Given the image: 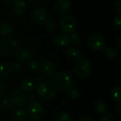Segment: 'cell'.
<instances>
[{"label":"cell","instance_id":"1","mask_svg":"<svg viewBox=\"0 0 121 121\" xmlns=\"http://www.w3.org/2000/svg\"><path fill=\"white\" fill-rule=\"evenodd\" d=\"M73 79L71 75L65 72H60L54 76L53 84L60 91H67L72 87Z\"/></svg>","mask_w":121,"mask_h":121},{"label":"cell","instance_id":"2","mask_svg":"<svg viewBox=\"0 0 121 121\" xmlns=\"http://www.w3.org/2000/svg\"><path fill=\"white\" fill-rule=\"evenodd\" d=\"M37 93L43 100L50 101L56 94L55 86L49 81H43L37 86Z\"/></svg>","mask_w":121,"mask_h":121},{"label":"cell","instance_id":"3","mask_svg":"<svg viewBox=\"0 0 121 121\" xmlns=\"http://www.w3.org/2000/svg\"><path fill=\"white\" fill-rule=\"evenodd\" d=\"M91 65L90 62L85 58H80L77 61L74 67V72L79 78H86L90 74Z\"/></svg>","mask_w":121,"mask_h":121},{"label":"cell","instance_id":"4","mask_svg":"<svg viewBox=\"0 0 121 121\" xmlns=\"http://www.w3.org/2000/svg\"><path fill=\"white\" fill-rule=\"evenodd\" d=\"M26 114L27 116L33 120H38L43 115L42 106L37 101H31L27 106Z\"/></svg>","mask_w":121,"mask_h":121},{"label":"cell","instance_id":"5","mask_svg":"<svg viewBox=\"0 0 121 121\" xmlns=\"http://www.w3.org/2000/svg\"><path fill=\"white\" fill-rule=\"evenodd\" d=\"M77 26L76 19L72 16H65L60 21V28L65 33H72Z\"/></svg>","mask_w":121,"mask_h":121},{"label":"cell","instance_id":"6","mask_svg":"<svg viewBox=\"0 0 121 121\" xmlns=\"http://www.w3.org/2000/svg\"><path fill=\"white\" fill-rule=\"evenodd\" d=\"M88 46L93 50H102L106 45V39L99 34H94L89 37L87 41Z\"/></svg>","mask_w":121,"mask_h":121},{"label":"cell","instance_id":"7","mask_svg":"<svg viewBox=\"0 0 121 121\" xmlns=\"http://www.w3.org/2000/svg\"><path fill=\"white\" fill-rule=\"evenodd\" d=\"M11 99L12 101L13 106L22 107L26 102V96L25 92L21 89H15L11 94Z\"/></svg>","mask_w":121,"mask_h":121},{"label":"cell","instance_id":"8","mask_svg":"<svg viewBox=\"0 0 121 121\" xmlns=\"http://www.w3.org/2000/svg\"><path fill=\"white\" fill-rule=\"evenodd\" d=\"M40 69L43 74L48 78H52L56 74V67L55 64L50 61H44L40 66Z\"/></svg>","mask_w":121,"mask_h":121},{"label":"cell","instance_id":"9","mask_svg":"<svg viewBox=\"0 0 121 121\" xmlns=\"http://www.w3.org/2000/svg\"><path fill=\"white\" fill-rule=\"evenodd\" d=\"M33 18L38 23H43L48 19V12L45 9L41 6H38L34 9Z\"/></svg>","mask_w":121,"mask_h":121},{"label":"cell","instance_id":"10","mask_svg":"<svg viewBox=\"0 0 121 121\" xmlns=\"http://www.w3.org/2000/svg\"><path fill=\"white\" fill-rule=\"evenodd\" d=\"M14 56L15 58L20 62H27L32 57V53L28 49L21 48L15 52Z\"/></svg>","mask_w":121,"mask_h":121},{"label":"cell","instance_id":"11","mask_svg":"<svg viewBox=\"0 0 121 121\" xmlns=\"http://www.w3.org/2000/svg\"><path fill=\"white\" fill-rule=\"evenodd\" d=\"M52 43L56 47H59V48L66 47L69 43V36L65 33H59L55 36V38L52 40Z\"/></svg>","mask_w":121,"mask_h":121},{"label":"cell","instance_id":"12","mask_svg":"<svg viewBox=\"0 0 121 121\" xmlns=\"http://www.w3.org/2000/svg\"><path fill=\"white\" fill-rule=\"evenodd\" d=\"M27 9L26 2L25 0H14L12 4V10L17 15L23 14Z\"/></svg>","mask_w":121,"mask_h":121},{"label":"cell","instance_id":"13","mask_svg":"<svg viewBox=\"0 0 121 121\" xmlns=\"http://www.w3.org/2000/svg\"><path fill=\"white\" fill-rule=\"evenodd\" d=\"M55 6L60 13L67 14L70 10L71 4L69 0H57Z\"/></svg>","mask_w":121,"mask_h":121},{"label":"cell","instance_id":"14","mask_svg":"<svg viewBox=\"0 0 121 121\" xmlns=\"http://www.w3.org/2000/svg\"><path fill=\"white\" fill-rule=\"evenodd\" d=\"M21 87L23 88V89L26 91H28V92L32 91L36 88L35 82L30 78L24 79L21 82Z\"/></svg>","mask_w":121,"mask_h":121},{"label":"cell","instance_id":"15","mask_svg":"<svg viewBox=\"0 0 121 121\" xmlns=\"http://www.w3.org/2000/svg\"><path fill=\"white\" fill-rule=\"evenodd\" d=\"M67 56L72 60H79L82 57V52L76 48H69L66 52Z\"/></svg>","mask_w":121,"mask_h":121},{"label":"cell","instance_id":"16","mask_svg":"<svg viewBox=\"0 0 121 121\" xmlns=\"http://www.w3.org/2000/svg\"><path fill=\"white\" fill-rule=\"evenodd\" d=\"M11 67L6 62L0 63V80L5 79L10 74Z\"/></svg>","mask_w":121,"mask_h":121},{"label":"cell","instance_id":"17","mask_svg":"<svg viewBox=\"0 0 121 121\" xmlns=\"http://www.w3.org/2000/svg\"><path fill=\"white\" fill-rule=\"evenodd\" d=\"M13 32L12 26L6 23H0V35L3 37H8Z\"/></svg>","mask_w":121,"mask_h":121},{"label":"cell","instance_id":"18","mask_svg":"<svg viewBox=\"0 0 121 121\" xmlns=\"http://www.w3.org/2000/svg\"><path fill=\"white\" fill-rule=\"evenodd\" d=\"M13 118L17 121H25L27 119V114L21 108H18L13 111Z\"/></svg>","mask_w":121,"mask_h":121},{"label":"cell","instance_id":"19","mask_svg":"<svg viewBox=\"0 0 121 121\" xmlns=\"http://www.w3.org/2000/svg\"><path fill=\"white\" fill-rule=\"evenodd\" d=\"M0 106L4 110H11L13 107L12 101L9 97H4L0 101Z\"/></svg>","mask_w":121,"mask_h":121},{"label":"cell","instance_id":"20","mask_svg":"<svg viewBox=\"0 0 121 121\" xmlns=\"http://www.w3.org/2000/svg\"><path fill=\"white\" fill-rule=\"evenodd\" d=\"M68 96L72 100H77L81 96V91L77 87H71L68 89Z\"/></svg>","mask_w":121,"mask_h":121},{"label":"cell","instance_id":"21","mask_svg":"<svg viewBox=\"0 0 121 121\" xmlns=\"http://www.w3.org/2000/svg\"><path fill=\"white\" fill-rule=\"evenodd\" d=\"M112 98L113 101L118 104L121 103V86H116L111 92Z\"/></svg>","mask_w":121,"mask_h":121},{"label":"cell","instance_id":"22","mask_svg":"<svg viewBox=\"0 0 121 121\" xmlns=\"http://www.w3.org/2000/svg\"><path fill=\"white\" fill-rule=\"evenodd\" d=\"M105 54L107 58L110 60H116L118 57V52L113 48H106L105 49Z\"/></svg>","mask_w":121,"mask_h":121},{"label":"cell","instance_id":"23","mask_svg":"<svg viewBox=\"0 0 121 121\" xmlns=\"http://www.w3.org/2000/svg\"><path fill=\"white\" fill-rule=\"evenodd\" d=\"M55 121H72V117L67 112H60L57 115Z\"/></svg>","mask_w":121,"mask_h":121},{"label":"cell","instance_id":"24","mask_svg":"<svg viewBox=\"0 0 121 121\" xmlns=\"http://www.w3.org/2000/svg\"><path fill=\"white\" fill-rule=\"evenodd\" d=\"M69 42L74 45H79L81 42V36L78 33H71L70 35L69 36Z\"/></svg>","mask_w":121,"mask_h":121},{"label":"cell","instance_id":"25","mask_svg":"<svg viewBox=\"0 0 121 121\" xmlns=\"http://www.w3.org/2000/svg\"><path fill=\"white\" fill-rule=\"evenodd\" d=\"M95 110L97 113L103 114L106 111L107 107L104 103H103L101 101H97L95 104Z\"/></svg>","mask_w":121,"mask_h":121},{"label":"cell","instance_id":"26","mask_svg":"<svg viewBox=\"0 0 121 121\" xmlns=\"http://www.w3.org/2000/svg\"><path fill=\"white\" fill-rule=\"evenodd\" d=\"M7 42L11 48H16L18 45V40L17 38L15 37L14 35H9Z\"/></svg>","mask_w":121,"mask_h":121},{"label":"cell","instance_id":"27","mask_svg":"<svg viewBox=\"0 0 121 121\" xmlns=\"http://www.w3.org/2000/svg\"><path fill=\"white\" fill-rule=\"evenodd\" d=\"M39 65L36 60H31L28 64V69L30 72H35L38 70Z\"/></svg>","mask_w":121,"mask_h":121},{"label":"cell","instance_id":"28","mask_svg":"<svg viewBox=\"0 0 121 121\" xmlns=\"http://www.w3.org/2000/svg\"><path fill=\"white\" fill-rule=\"evenodd\" d=\"M99 121H116V118L112 113H104L101 116Z\"/></svg>","mask_w":121,"mask_h":121},{"label":"cell","instance_id":"29","mask_svg":"<svg viewBox=\"0 0 121 121\" xmlns=\"http://www.w3.org/2000/svg\"><path fill=\"white\" fill-rule=\"evenodd\" d=\"M8 50V45L6 43L0 38V57H3L6 55Z\"/></svg>","mask_w":121,"mask_h":121},{"label":"cell","instance_id":"30","mask_svg":"<svg viewBox=\"0 0 121 121\" xmlns=\"http://www.w3.org/2000/svg\"><path fill=\"white\" fill-rule=\"evenodd\" d=\"M45 28L49 31H54L56 28V24L52 20H48L45 22Z\"/></svg>","mask_w":121,"mask_h":121},{"label":"cell","instance_id":"31","mask_svg":"<svg viewBox=\"0 0 121 121\" xmlns=\"http://www.w3.org/2000/svg\"><path fill=\"white\" fill-rule=\"evenodd\" d=\"M121 25V18L120 16L116 17L113 20V26L116 28L120 29Z\"/></svg>","mask_w":121,"mask_h":121},{"label":"cell","instance_id":"32","mask_svg":"<svg viewBox=\"0 0 121 121\" xmlns=\"http://www.w3.org/2000/svg\"><path fill=\"white\" fill-rule=\"evenodd\" d=\"M10 67H11V70H12L13 72H17L21 69V65L18 62H13Z\"/></svg>","mask_w":121,"mask_h":121},{"label":"cell","instance_id":"33","mask_svg":"<svg viewBox=\"0 0 121 121\" xmlns=\"http://www.w3.org/2000/svg\"><path fill=\"white\" fill-rule=\"evenodd\" d=\"M116 8L119 13H121V0H117L116 2Z\"/></svg>","mask_w":121,"mask_h":121},{"label":"cell","instance_id":"34","mask_svg":"<svg viewBox=\"0 0 121 121\" xmlns=\"http://www.w3.org/2000/svg\"><path fill=\"white\" fill-rule=\"evenodd\" d=\"M5 92V86L3 83L0 82V98L3 96Z\"/></svg>","mask_w":121,"mask_h":121},{"label":"cell","instance_id":"35","mask_svg":"<svg viewBox=\"0 0 121 121\" xmlns=\"http://www.w3.org/2000/svg\"><path fill=\"white\" fill-rule=\"evenodd\" d=\"M79 121H92V120L89 116H82V118H80Z\"/></svg>","mask_w":121,"mask_h":121},{"label":"cell","instance_id":"36","mask_svg":"<svg viewBox=\"0 0 121 121\" xmlns=\"http://www.w3.org/2000/svg\"><path fill=\"white\" fill-rule=\"evenodd\" d=\"M116 111L118 112V115H121V106L120 104H118V106L116 107Z\"/></svg>","mask_w":121,"mask_h":121},{"label":"cell","instance_id":"37","mask_svg":"<svg viewBox=\"0 0 121 121\" xmlns=\"http://www.w3.org/2000/svg\"><path fill=\"white\" fill-rule=\"evenodd\" d=\"M121 39H119V40H118V49H119L120 50H121Z\"/></svg>","mask_w":121,"mask_h":121},{"label":"cell","instance_id":"38","mask_svg":"<svg viewBox=\"0 0 121 121\" xmlns=\"http://www.w3.org/2000/svg\"><path fill=\"white\" fill-rule=\"evenodd\" d=\"M30 1L31 2H33V3H36L38 0H30Z\"/></svg>","mask_w":121,"mask_h":121},{"label":"cell","instance_id":"39","mask_svg":"<svg viewBox=\"0 0 121 121\" xmlns=\"http://www.w3.org/2000/svg\"><path fill=\"white\" fill-rule=\"evenodd\" d=\"M2 1H5V2H8V1H13V0H1Z\"/></svg>","mask_w":121,"mask_h":121}]
</instances>
